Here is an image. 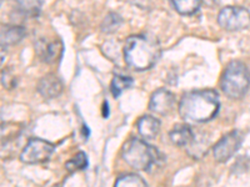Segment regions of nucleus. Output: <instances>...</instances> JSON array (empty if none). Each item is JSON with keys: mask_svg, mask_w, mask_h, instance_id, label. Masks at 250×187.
I'll list each match as a JSON object with an SVG mask.
<instances>
[{"mask_svg": "<svg viewBox=\"0 0 250 187\" xmlns=\"http://www.w3.org/2000/svg\"><path fill=\"white\" fill-rule=\"evenodd\" d=\"M122 156L130 168L138 171H149L159 159V152L143 140L130 139L123 146Z\"/></svg>", "mask_w": 250, "mask_h": 187, "instance_id": "nucleus-4", "label": "nucleus"}, {"mask_svg": "<svg viewBox=\"0 0 250 187\" xmlns=\"http://www.w3.org/2000/svg\"><path fill=\"white\" fill-rule=\"evenodd\" d=\"M115 186L123 187V186H148L146 181H145L143 177H140L139 175H135V173H128V175H122L119 179L115 181Z\"/></svg>", "mask_w": 250, "mask_h": 187, "instance_id": "nucleus-17", "label": "nucleus"}, {"mask_svg": "<svg viewBox=\"0 0 250 187\" xmlns=\"http://www.w3.org/2000/svg\"><path fill=\"white\" fill-rule=\"evenodd\" d=\"M162 55L159 40L151 35H131L124 45V60L129 68L145 71L153 68Z\"/></svg>", "mask_w": 250, "mask_h": 187, "instance_id": "nucleus-1", "label": "nucleus"}, {"mask_svg": "<svg viewBox=\"0 0 250 187\" xmlns=\"http://www.w3.org/2000/svg\"><path fill=\"white\" fill-rule=\"evenodd\" d=\"M218 24L227 31L244 30L250 26V12L243 6H225L219 13Z\"/></svg>", "mask_w": 250, "mask_h": 187, "instance_id": "nucleus-5", "label": "nucleus"}, {"mask_svg": "<svg viewBox=\"0 0 250 187\" xmlns=\"http://www.w3.org/2000/svg\"><path fill=\"white\" fill-rule=\"evenodd\" d=\"M38 93L46 100L55 99L62 93V82L57 75L48 74L38 82Z\"/></svg>", "mask_w": 250, "mask_h": 187, "instance_id": "nucleus-9", "label": "nucleus"}, {"mask_svg": "<svg viewBox=\"0 0 250 187\" xmlns=\"http://www.w3.org/2000/svg\"><path fill=\"white\" fill-rule=\"evenodd\" d=\"M175 106V96L167 89H159L153 93L149 102V109L158 115L167 116Z\"/></svg>", "mask_w": 250, "mask_h": 187, "instance_id": "nucleus-8", "label": "nucleus"}, {"mask_svg": "<svg viewBox=\"0 0 250 187\" xmlns=\"http://www.w3.org/2000/svg\"><path fill=\"white\" fill-rule=\"evenodd\" d=\"M38 54L42 59L44 60L45 62H57L62 59V41H54V43L50 44H43V45H40L38 44L37 46Z\"/></svg>", "mask_w": 250, "mask_h": 187, "instance_id": "nucleus-11", "label": "nucleus"}, {"mask_svg": "<svg viewBox=\"0 0 250 187\" xmlns=\"http://www.w3.org/2000/svg\"><path fill=\"white\" fill-rule=\"evenodd\" d=\"M123 24V18L119 14H115V13H109L104 20H103L100 29H102L103 33L105 34H113L118 29L120 28V25Z\"/></svg>", "mask_w": 250, "mask_h": 187, "instance_id": "nucleus-16", "label": "nucleus"}, {"mask_svg": "<svg viewBox=\"0 0 250 187\" xmlns=\"http://www.w3.org/2000/svg\"><path fill=\"white\" fill-rule=\"evenodd\" d=\"M103 116L109 117V105L106 101L104 102V105H103Z\"/></svg>", "mask_w": 250, "mask_h": 187, "instance_id": "nucleus-20", "label": "nucleus"}, {"mask_svg": "<svg viewBox=\"0 0 250 187\" xmlns=\"http://www.w3.org/2000/svg\"><path fill=\"white\" fill-rule=\"evenodd\" d=\"M174 9L182 15H193L200 8L202 0H170Z\"/></svg>", "mask_w": 250, "mask_h": 187, "instance_id": "nucleus-14", "label": "nucleus"}, {"mask_svg": "<svg viewBox=\"0 0 250 187\" xmlns=\"http://www.w3.org/2000/svg\"><path fill=\"white\" fill-rule=\"evenodd\" d=\"M220 86L229 99L244 97L250 86V73L247 65L238 60L229 62L220 79Z\"/></svg>", "mask_w": 250, "mask_h": 187, "instance_id": "nucleus-3", "label": "nucleus"}, {"mask_svg": "<svg viewBox=\"0 0 250 187\" xmlns=\"http://www.w3.org/2000/svg\"><path fill=\"white\" fill-rule=\"evenodd\" d=\"M133 77L124 76V75H115L111 80L110 91L114 97H119L123 94V91L128 90L133 85Z\"/></svg>", "mask_w": 250, "mask_h": 187, "instance_id": "nucleus-15", "label": "nucleus"}, {"mask_svg": "<svg viewBox=\"0 0 250 187\" xmlns=\"http://www.w3.org/2000/svg\"><path fill=\"white\" fill-rule=\"evenodd\" d=\"M242 144L243 136L238 130H233L230 132H228L214 146V159L218 162H228L238 152Z\"/></svg>", "mask_w": 250, "mask_h": 187, "instance_id": "nucleus-7", "label": "nucleus"}, {"mask_svg": "<svg viewBox=\"0 0 250 187\" xmlns=\"http://www.w3.org/2000/svg\"><path fill=\"white\" fill-rule=\"evenodd\" d=\"M88 168V157H86L85 152H78L75 155L74 159L69 160L65 164V168L69 172H75V171L84 170V168Z\"/></svg>", "mask_w": 250, "mask_h": 187, "instance_id": "nucleus-18", "label": "nucleus"}, {"mask_svg": "<svg viewBox=\"0 0 250 187\" xmlns=\"http://www.w3.org/2000/svg\"><path fill=\"white\" fill-rule=\"evenodd\" d=\"M1 84L5 89H13L17 86V77L10 70H3L1 73Z\"/></svg>", "mask_w": 250, "mask_h": 187, "instance_id": "nucleus-19", "label": "nucleus"}, {"mask_svg": "<svg viewBox=\"0 0 250 187\" xmlns=\"http://www.w3.org/2000/svg\"><path fill=\"white\" fill-rule=\"evenodd\" d=\"M220 109L215 90H196L185 94L179 102L182 119L191 122H208L218 115Z\"/></svg>", "mask_w": 250, "mask_h": 187, "instance_id": "nucleus-2", "label": "nucleus"}, {"mask_svg": "<svg viewBox=\"0 0 250 187\" xmlns=\"http://www.w3.org/2000/svg\"><path fill=\"white\" fill-rule=\"evenodd\" d=\"M55 146L42 139H30L20 153V161L28 165L44 164L54 153Z\"/></svg>", "mask_w": 250, "mask_h": 187, "instance_id": "nucleus-6", "label": "nucleus"}, {"mask_svg": "<svg viewBox=\"0 0 250 187\" xmlns=\"http://www.w3.org/2000/svg\"><path fill=\"white\" fill-rule=\"evenodd\" d=\"M138 132L145 140H153L160 131V121L150 115H144L137 122Z\"/></svg>", "mask_w": 250, "mask_h": 187, "instance_id": "nucleus-10", "label": "nucleus"}, {"mask_svg": "<svg viewBox=\"0 0 250 187\" xmlns=\"http://www.w3.org/2000/svg\"><path fill=\"white\" fill-rule=\"evenodd\" d=\"M26 31L23 26L4 25L1 28V46L15 45L24 39Z\"/></svg>", "mask_w": 250, "mask_h": 187, "instance_id": "nucleus-13", "label": "nucleus"}, {"mask_svg": "<svg viewBox=\"0 0 250 187\" xmlns=\"http://www.w3.org/2000/svg\"><path fill=\"white\" fill-rule=\"evenodd\" d=\"M171 142L176 146H188L194 140V132L189 125H176L169 133Z\"/></svg>", "mask_w": 250, "mask_h": 187, "instance_id": "nucleus-12", "label": "nucleus"}]
</instances>
